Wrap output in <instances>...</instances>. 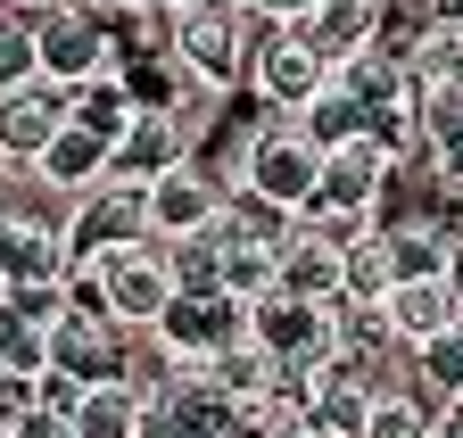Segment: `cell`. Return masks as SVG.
Returning <instances> with one entry per match:
<instances>
[{"instance_id":"52a82bcc","label":"cell","mask_w":463,"mask_h":438,"mask_svg":"<svg viewBox=\"0 0 463 438\" xmlns=\"http://www.w3.org/2000/svg\"><path fill=\"white\" fill-rule=\"evenodd\" d=\"M58 232H67V256H75V265H108V256H125V248H141V240H149L141 191L99 182V191H83V199H75V215H67Z\"/></svg>"},{"instance_id":"d6986e66","label":"cell","mask_w":463,"mask_h":438,"mask_svg":"<svg viewBox=\"0 0 463 438\" xmlns=\"http://www.w3.org/2000/svg\"><path fill=\"white\" fill-rule=\"evenodd\" d=\"M33 182H42V191H67V199L99 191V182H108V141H99V133H83V125L67 116V125H58V141L42 149Z\"/></svg>"},{"instance_id":"30bf717a","label":"cell","mask_w":463,"mask_h":438,"mask_svg":"<svg viewBox=\"0 0 463 438\" xmlns=\"http://www.w3.org/2000/svg\"><path fill=\"white\" fill-rule=\"evenodd\" d=\"M99 282H108V322H125V331L149 340L157 314H165V298H174V256H165V240H141L125 256H108Z\"/></svg>"},{"instance_id":"83f0119b","label":"cell","mask_w":463,"mask_h":438,"mask_svg":"<svg viewBox=\"0 0 463 438\" xmlns=\"http://www.w3.org/2000/svg\"><path fill=\"white\" fill-rule=\"evenodd\" d=\"M67 116L83 125V133H99L108 149H116V133L133 125V99H125V83L116 75H99V83H83V91H67Z\"/></svg>"},{"instance_id":"d6a6232c","label":"cell","mask_w":463,"mask_h":438,"mask_svg":"<svg viewBox=\"0 0 463 438\" xmlns=\"http://www.w3.org/2000/svg\"><path fill=\"white\" fill-rule=\"evenodd\" d=\"M249 9H257V17H265V25H298V17H307V9H315V0H249Z\"/></svg>"},{"instance_id":"6da1fadb","label":"cell","mask_w":463,"mask_h":438,"mask_svg":"<svg viewBox=\"0 0 463 438\" xmlns=\"http://www.w3.org/2000/svg\"><path fill=\"white\" fill-rule=\"evenodd\" d=\"M33 67L58 91H83V83L125 67V33L108 25L99 0H42V17H33Z\"/></svg>"},{"instance_id":"836d02e7","label":"cell","mask_w":463,"mask_h":438,"mask_svg":"<svg viewBox=\"0 0 463 438\" xmlns=\"http://www.w3.org/2000/svg\"><path fill=\"white\" fill-rule=\"evenodd\" d=\"M422 25H447V33H463V0H430V9H422Z\"/></svg>"},{"instance_id":"74e56055","label":"cell","mask_w":463,"mask_h":438,"mask_svg":"<svg viewBox=\"0 0 463 438\" xmlns=\"http://www.w3.org/2000/svg\"><path fill=\"white\" fill-rule=\"evenodd\" d=\"M183 9H199V0H157V17H183Z\"/></svg>"},{"instance_id":"cb8c5ba5","label":"cell","mask_w":463,"mask_h":438,"mask_svg":"<svg viewBox=\"0 0 463 438\" xmlns=\"http://www.w3.org/2000/svg\"><path fill=\"white\" fill-rule=\"evenodd\" d=\"M0 372H17V380L50 372V340H42V322L17 306V290H0Z\"/></svg>"},{"instance_id":"f35d334b","label":"cell","mask_w":463,"mask_h":438,"mask_svg":"<svg viewBox=\"0 0 463 438\" xmlns=\"http://www.w3.org/2000/svg\"><path fill=\"white\" fill-rule=\"evenodd\" d=\"M0 9H42V0H0Z\"/></svg>"},{"instance_id":"8992f818","label":"cell","mask_w":463,"mask_h":438,"mask_svg":"<svg viewBox=\"0 0 463 438\" xmlns=\"http://www.w3.org/2000/svg\"><path fill=\"white\" fill-rule=\"evenodd\" d=\"M223 182L199 166V157H191V166H174L165 182H149L141 191V215H149V240H165V248H183V240H207L215 224H223Z\"/></svg>"},{"instance_id":"44dd1931","label":"cell","mask_w":463,"mask_h":438,"mask_svg":"<svg viewBox=\"0 0 463 438\" xmlns=\"http://www.w3.org/2000/svg\"><path fill=\"white\" fill-rule=\"evenodd\" d=\"M273 265H281V248L273 240H241V232H215V282H223V298H265L273 290Z\"/></svg>"},{"instance_id":"8d00e7d4","label":"cell","mask_w":463,"mask_h":438,"mask_svg":"<svg viewBox=\"0 0 463 438\" xmlns=\"http://www.w3.org/2000/svg\"><path fill=\"white\" fill-rule=\"evenodd\" d=\"M430 438H463V405H447V414L430 422Z\"/></svg>"},{"instance_id":"ffe728a7","label":"cell","mask_w":463,"mask_h":438,"mask_svg":"<svg viewBox=\"0 0 463 438\" xmlns=\"http://www.w3.org/2000/svg\"><path fill=\"white\" fill-rule=\"evenodd\" d=\"M75 438H149V389L133 380H99L75 397Z\"/></svg>"},{"instance_id":"2e32d148","label":"cell","mask_w":463,"mask_h":438,"mask_svg":"<svg viewBox=\"0 0 463 438\" xmlns=\"http://www.w3.org/2000/svg\"><path fill=\"white\" fill-rule=\"evenodd\" d=\"M381 0H315V9L298 17V33H307V50H315V59L339 75L347 59H364V50H373V33H381Z\"/></svg>"},{"instance_id":"5bb4252c","label":"cell","mask_w":463,"mask_h":438,"mask_svg":"<svg viewBox=\"0 0 463 438\" xmlns=\"http://www.w3.org/2000/svg\"><path fill=\"white\" fill-rule=\"evenodd\" d=\"M174 166H191V125L183 116H133L116 133V149H108V182L116 191H149Z\"/></svg>"},{"instance_id":"ba28073f","label":"cell","mask_w":463,"mask_h":438,"mask_svg":"<svg viewBox=\"0 0 463 438\" xmlns=\"http://www.w3.org/2000/svg\"><path fill=\"white\" fill-rule=\"evenodd\" d=\"M249 340L273 364H289V372H315L331 356V306H307V298H289V290H265V298H249Z\"/></svg>"},{"instance_id":"3957f363","label":"cell","mask_w":463,"mask_h":438,"mask_svg":"<svg viewBox=\"0 0 463 438\" xmlns=\"http://www.w3.org/2000/svg\"><path fill=\"white\" fill-rule=\"evenodd\" d=\"M397 166L373 149V141H347V149H323V174H315V199H307V224H323L331 240H356L373 232V215L389 199Z\"/></svg>"},{"instance_id":"d590c367","label":"cell","mask_w":463,"mask_h":438,"mask_svg":"<svg viewBox=\"0 0 463 438\" xmlns=\"http://www.w3.org/2000/svg\"><path fill=\"white\" fill-rule=\"evenodd\" d=\"M99 9H108V17H149L157 0H99Z\"/></svg>"},{"instance_id":"ac0fdd59","label":"cell","mask_w":463,"mask_h":438,"mask_svg":"<svg viewBox=\"0 0 463 438\" xmlns=\"http://www.w3.org/2000/svg\"><path fill=\"white\" fill-rule=\"evenodd\" d=\"M381 314H389V340L414 356V348H430L439 331H455V290H447V273H439V282H397V290L381 298Z\"/></svg>"},{"instance_id":"f546056e","label":"cell","mask_w":463,"mask_h":438,"mask_svg":"<svg viewBox=\"0 0 463 438\" xmlns=\"http://www.w3.org/2000/svg\"><path fill=\"white\" fill-rule=\"evenodd\" d=\"M58 290H67V314H99V322H108V282H99V265H75Z\"/></svg>"},{"instance_id":"d4e9b609","label":"cell","mask_w":463,"mask_h":438,"mask_svg":"<svg viewBox=\"0 0 463 438\" xmlns=\"http://www.w3.org/2000/svg\"><path fill=\"white\" fill-rule=\"evenodd\" d=\"M414 389H422L430 414L463 405V331H439L430 348H414Z\"/></svg>"},{"instance_id":"7402d4cb","label":"cell","mask_w":463,"mask_h":438,"mask_svg":"<svg viewBox=\"0 0 463 438\" xmlns=\"http://www.w3.org/2000/svg\"><path fill=\"white\" fill-rule=\"evenodd\" d=\"M289 125H298V141H307V149H347V141H364V107L347 99L339 83H323V91H315Z\"/></svg>"},{"instance_id":"e0dca14e","label":"cell","mask_w":463,"mask_h":438,"mask_svg":"<svg viewBox=\"0 0 463 438\" xmlns=\"http://www.w3.org/2000/svg\"><path fill=\"white\" fill-rule=\"evenodd\" d=\"M116 83H125L133 116H183V107H191V91H199V83L183 75V59H174L165 42H149L141 59H125V67H116Z\"/></svg>"},{"instance_id":"9a60e30c","label":"cell","mask_w":463,"mask_h":438,"mask_svg":"<svg viewBox=\"0 0 463 438\" xmlns=\"http://www.w3.org/2000/svg\"><path fill=\"white\" fill-rule=\"evenodd\" d=\"M339 256H347V240H331L323 224H289L281 232V265H273V290H289V298H307V306H339Z\"/></svg>"},{"instance_id":"7c38bea8","label":"cell","mask_w":463,"mask_h":438,"mask_svg":"<svg viewBox=\"0 0 463 438\" xmlns=\"http://www.w3.org/2000/svg\"><path fill=\"white\" fill-rule=\"evenodd\" d=\"M42 340H50V372H67L75 389H99V380H133L125 322H99V314H58Z\"/></svg>"},{"instance_id":"9c48e42d","label":"cell","mask_w":463,"mask_h":438,"mask_svg":"<svg viewBox=\"0 0 463 438\" xmlns=\"http://www.w3.org/2000/svg\"><path fill=\"white\" fill-rule=\"evenodd\" d=\"M323 83H331V67L307 50V33H298V25H265L257 59H249V91L273 107V116H298Z\"/></svg>"},{"instance_id":"8fae6325","label":"cell","mask_w":463,"mask_h":438,"mask_svg":"<svg viewBox=\"0 0 463 438\" xmlns=\"http://www.w3.org/2000/svg\"><path fill=\"white\" fill-rule=\"evenodd\" d=\"M67 273H75V256H67V232L0 199V290H58Z\"/></svg>"},{"instance_id":"4316f807","label":"cell","mask_w":463,"mask_h":438,"mask_svg":"<svg viewBox=\"0 0 463 438\" xmlns=\"http://www.w3.org/2000/svg\"><path fill=\"white\" fill-rule=\"evenodd\" d=\"M430 405H422V389L414 380H389V389L373 397V414H364V438H430Z\"/></svg>"},{"instance_id":"603a6c76","label":"cell","mask_w":463,"mask_h":438,"mask_svg":"<svg viewBox=\"0 0 463 438\" xmlns=\"http://www.w3.org/2000/svg\"><path fill=\"white\" fill-rule=\"evenodd\" d=\"M389 290H397V256H389V232L373 224L339 256V298H389Z\"/></svg>"},{"instance_id":"f1b7e54d","label":"cell","mask_w":463,"mask_h":438,"mask_svg":"<svg viewBox=\"0 0 463 438\" xmlns=\"http://www.w3.org/2000/svg\"><path fill=\"white\" fill-rule=\"evenodd\" d=\"M33 17L42 9H0V91H17V83L42 75L33 67Z\"/></svg>"},{"instance_id":"4dcf8cb0","label":"cell","mask_w":463,"mask_h":438,"mask_svg":"<svg viewBox=\"0 0 463 438\" xmlns=\"http://www.w3.org/2000/svg\"><path fill=\"white\" fill-rule=\"evenodd\" d=\"M9 438H75V414H58V405H25L9 422Z\"/></svg>"},{"instance_id":"484cf974","label":"cell","mask_w":463,"mask_h":438,"mask_svg":"<svg viewBox=\"0 0 463 438\" xmlns=\"http://www.w3.org/2000/svg\"><path fill=\"white\" fill-rule=\"evenodd\" d=\"M389 232V256H397V282H439V273H447V232L430 224V215H422V224H381Z\"/></svg>"},{"instance_id":"e575fe53","label":"cell","mask_w":463,"mask_h":438,"mask_svg":"<svg viewBox=\"0 0 463 438\" xmlns=\"http://www.w3.org/2000/svg\"><path fill=\"white\" fill-rule=\"evenodd\" d=\"M447 290H455V306H463V240L447 248Z\"/></svg>"},{"instance_id":"7a4b0ae2","label":"cell","mask_w":463,"mask_h":438,"mask_svg":"<svg viewBox=\"0 0 463 438\" xmlns=\"http://www.w3.org/2000/svg\"><path fill=\"white\" fill-rule=\"evenodd\" d=\"M257 42H265V17L249 9V0H199V9L174 17V59H183V75L199 91H232V83H249V59H257Z\"/></svg>"},{"instance_id":"4fadbf2b","label":"cell","mask_w":463,"mask_h":438,"mask_svg":"<svg viewBox=\"0 0 463 438\" xmlns=\"http://www.w3.org/2000/svg\"><path fill=\"white\" fill-rule=\"evenodd\" d=\"M58 125H67V91L58 83H17V91H0V174H33L42 166V149L58 141Z\"/></svg>"},{"instance_id":"1f68e13d","label":"cell","mask_w":463,"mask_h":438,"mask_svg":"<svg viewBox=\"0 0 463 438\" xmlns=\"http://www.w3.org/2000/svg\"><path fill=\"white\" fill-rule=\"evenodd\" d=\"M265 438H331V430H323L315 414H273V422H265Z\"/></svg>"},{"instance_id":"277c9868","label":"cell","mask_w":463,"mask_h":438,"mask_svg":"<svg viewBox=\"0 0 463 438\" xmlns=\"http://www.w3.org/2000/svg\"><path fill=\"white\" fill-rule=\"evenodd\" d=\"M315 174H323V149H307L289 116H273V125H257V133L241 141V191H257V199L281 207V215H307Z\"/></svg>"},{"instance_id":"5b68a950","label":"cell","mask_w":463,"mask_h":438,"mask_svg":"<svg viewBox=\"0 0 463 438\" xmlns=\"http://www.w3.org/2000/svg\"><path fill=\"white\" fill-rule=\"evenodd\" d=\"M149 340L165 348V364H215L223 348L249 340V306L223 298V290H174Z\"/></svg>"}]
</instances>
